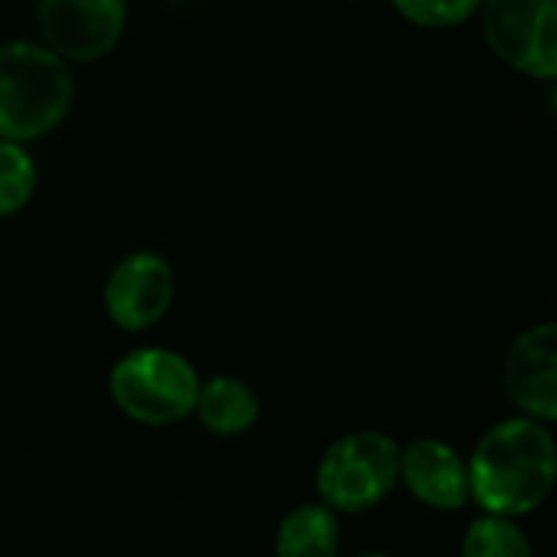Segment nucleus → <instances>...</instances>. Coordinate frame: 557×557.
Here are the masks:
<instances>
[{
	"label": "nucleus",
	"mask_w": 557,
	"mask_h": 557,
	"mask_svg": "<svg viewBox=\"0 0 557 557\" xmlns=\"http://www.w3.org/2000/svg\"><path fill=\"white\" fill-rule=\"evenodd\" d=\"M467 473L470 499L480 503L486 516H529L555 490V434L548 424L522 414L499 421L473 447Z\"/></svg>",
	"instance_id": "nucleus-1"
},
{
	"label": "nucleus",
	"mask_w": 557,
	"mask_h": 557,
	"mask_svg": "<svg viewBox=\"0 0 557 557\" xmlns=\"http://www.w3.org/2000/svg\"><path fill=\"white\" fill-rule=\"evenodd\" d=\"M75 85L59 55L39 42L0 46V140L49 134L72 108Z\"/></svg>",
	"instance_id": "nucleus-2"
},
{
	"label": "nucleus",
	"mask_w": 557,
	"mask_h": 557,
	"mask_svg": "<svg viewBox=\"0 0 557 557\" xmlns=\"http://www.w3.org/2000/svg\"><path fill=\"white\" fill-rule=\"evenodd\" d=\"M199 382L202 379L186 356L163 346H147L117 359L108 392L131 421L166 428L193 414Z\"/></svg>",
	"instance_id": "nucleus-3"
},
{
	"label": "nucleus",
	"mask_w": 557,
	"mask_h": 557,
	"mask_svg": "<svg viewBox=\"0 0 557 557\" xmlns=\"http://www.w3.org/2000/svg\"><path fill=\"white\" fill-rule=\"evenodd\" d=\"M401 447L382 431L339 437L317 467V493L333 512H366L398 486Z\"/></svg>",
	"instance_id": "nucleus-4"
},
{
	"label": "nucleus",
	"mask_w": 557,
	"mask_h": 557,
	"mask_svg": "<svg viewBox=\"0 0 557 557\" xmlns=\"http://www.w3.org/2000/svg\"><path fill=\"white\" fill-rule=\"evenodd\" d=\"M483 36L512 69L555 78L557 0H483Z\"/></svg>",
	"instance_id": "nucleus-5"
},
{
	"label": "nucleus",
	"mask_w": 557,
	"mask_h": 557,
	"mask_svg": "<svg viewBox=\"0 0 557 557\" xmlns=\"http://www.w3.org/2000/svg\"><path fill=\"white\" fill-rule=\"evenodd\" d=\"M127 23L124 0H39L36 26L42 46L65 59H101L108 55Z\"/></svg>",
	"instance_id": "nucleus-6"
},
{
	"label": "nucleus",
	"mask_w": 557,
	"mask_h": 557,
	"mask_svg": "<svg viewBox=\"0 0 557 557\" xmlns=\"http://www.w3.org/2000/svg\"><path fill=\"white\" fill-rule=\"evenodd\" d=\"M173 294L176 281L170 261L153 251H134L111 268L101 300L114 326L140 333L166 317Z\"/></svg>",
	"instance_id": "nucleus-7"
},
{
	"label": "nucleus",
	"mask_w": 557,
	"mask_h": 557,
	"mask_svg": "<svg viewBox=\"0 0 557 557\" xmlns=\"http://www.w3.org/2000/svg\"><path fill=\"white\" fill-rule=\"evenodd\" d=\"M503 388L522 418L552 424L557 418V326L539 323L525 330L506 352Z\"/></svg>",
	"instance_id": "nucleus-8"
},
{
	"label": "nucleus",
	"mask_w": 557,
	"mask_h": 557,
	"mask_svg": "<svg viewBox=\"0 0 557 557\" xmlns=\"http://www.w3.org/2000/svg\"><path fill=\"white\" fill-rule=\"evenodd\" d=\"M398 483H405V490L418 503L441 512H454L470 503L467 460L444 441H418L405 447Z\"/></svg>",
	"instance_id": "nucleus-9"
},
{
	"label": "nucleus",
	"mask_w": 557,
	"mask_h": 557,
	"mask_svg": "<svg viewBox=\"0 0 557 557\" xmlns=\"http://www.w3.org/2000/svg\"><path fill=\"white\" fill-rule=\"evenodd\" d=\"M258 395L251 385L232 375H215L209 382H199L196 408L193 414L199 424L215 437H242L258 421Z\"/></svg>",
	"instance_id": "nucleus-10"
},
{
	"label": "nucleus",
	"mask_w": 557,
	"mask_h": 557,
	"mask_svg": "<svg viewBox=\"0 0 557 557\" xmlns=\"http://www.w3.org/2000/svg\"><path fill=\"white\" fill-rule=\"evenodd\" d=\"M277 557H336L339 522L330 506H297L277 529Z\"/></svg>",
	"instance_id": "nucleus-11"
},
{
	"label": "nucleus",
	"mask_w": 557,
	"mask_h": 557,
	"mask_svg": "<svg viewBox=\"0 0 557 557\" xmlns=\"http://www.w3.org/2000/svg\"><path fill=\"white\" fill-rule=\"evenodd\" d=\"M460 557H535V552L516 519L483 516L467 529Z\"/></svg>",
	"instance_id": "nucleus-12"
},
{
	"label": "nucleus",
	"mask_w": 557,
	"mask_h": 557,
	"mask_svg": "<svg viewBox=\"0 0 557 557\" xmlns=\"http://www.w3.org/2000/svg\"><path fill=\"white\" fill-rule=\"evenodd\" d=\"M36 189V163L33 157L13 144L0 140V215L20 212Z\"/></svg>",
	"instance_id": "nucleus-13"
},
{
	"label": "nucleus",
	"mask_w": 557,
	"mask_h": 557,
	"mask_svg": "<svg viewBox=\"0 0 557 557\" xmlns=\"http://www.w3.org/2000/svg\"><path fill=\"white\" fill-rule=\"evenodd\" d=\"M418 26H457L470 20L483 0H392Z\"/></svg>",
	"instance_id": "nucleus-14"
},
{
	"label": "nucleus",
	"mask_w": 557,
	"mask_h": 557,
	"mask_svg": "<svg viewBox=\"0 0 557 557\" xmlns=\"http://www.w3.org/2000/svg\"><path fill=\"white\" fill-rule=\"evenodd\" d=\"M359 557H392V555H359Z\"/></svg>",
	"instance_id": "nucleus-15"
}]
</instances>
